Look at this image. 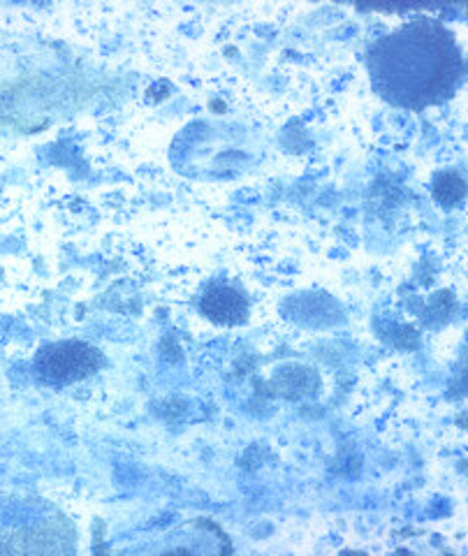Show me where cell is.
Wrapping results in <instances>:
<instances>
[{
  "label": "cell",
  "instance_id": "obj_1",
  "mask_svg": "<svg viewBox=\"0 0 468 556\" xmlns=\"http://www.w3.org/2000/svg\"><path fill=\"white\" fill-rule=\"evenodd\" d=\"M367 63L374 89L406 110L443 102L464 73L455 35L431 20H415L374 42Z\"/></svg>",
  "mask_w": 468,
  "mask_h": 556
},
{
  "label": "cell",
  "instance_id": "obj_2",
  "mask_svg": "<svg viewBox=\"0 0 468 556\" xmlns=\"http://www.w3.org/2000/svg\"><path fill=\"white\" fill-rule=\"evenodd\" d=\"M102 353L81 341H63L42 348L38 355V371L54 382H73L96 374L102 367Z\"/></svg>",
  "mask_w": 468,
  "mask_h": 556
},
{
  "label": "cell",
  "instance_id": "obj_3",
  "mask_svg": "<svg viewBox=\"0 0 468 556\" xmlns=\"http://www.w3.org/2000/svg\"><path fill=\"white\" fill-rule=\"evenodd\" d=\"M200 308L206 318L218 325H239L249 316L246 300L241 298L235 288L228 286H212L206 290Z\"/></svg>",
  "mask_w": 468,
  "mask_h": 556
},
{
  "label": "cell",
  "instance_id": "obj_4",
  "mask_svg": "<svg viewBox=\"0 0 468 556\" xmlns=\"http://www.w3.org/2000/svg\"><path fill=\"white\" fill-rule=\"evenodd\" d=\"M466 195V184L457 177L455 172H443L433 181V198H437L441 204L450 206L459 202Z\"/></svg>",
  "mask_w": 468,
  "mask_h": 556
}]
</instances>
